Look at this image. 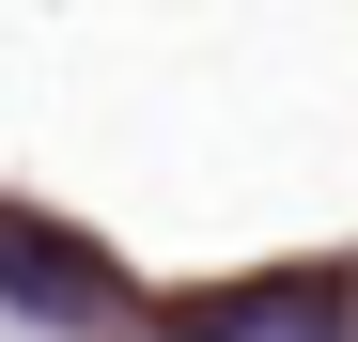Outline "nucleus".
<instances>
[{"mask_svg":"<svg viewBox=\"0 0 358 342\" xmlns=\"http://www.w3.org/2000/svg\"><path fill=\"white\" fill-rule=\"evenodd\" d=\"M187 342H358V296L343 280H250V296H203Z\"/></svg>","mask_w":358,"mask_h":342,"instance_id":"obj_1","label":"nucleus"}]
</instances>
